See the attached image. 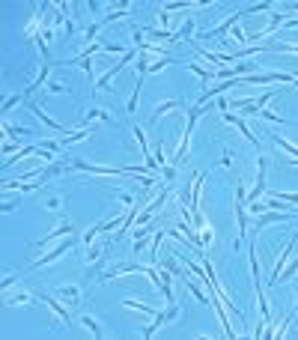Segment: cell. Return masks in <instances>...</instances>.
<instances>
[{
    "mask_svg": "<svg viewBox=\"0 0 298 340\" xmlns=\"http://www.w3.org/2000/svg\"><path fill=\"white\" fill-rule=\"evenodd\" d=\"M158 18H161V24H164V27H170V12H167V9H161V12H158Z\"/></svg>",
    "mask_w": 298,
    "mask_h": 340,
    "instance_id": "f1b7e54d",
    "label": "cell"
},
{
    "mask_svg": "<svg viewBox=\"0 0 298 340\" xmlns=\"http://www.w3.org/2000/svg\"><path fill=\"white\" fill-rule=\"evenodd\" d=\"M99 30H102V24H90V27H87V33H84V42H87V45H93V39H96V33H99Z\"/></svg>",
    "mask_w": 298,
    "mask_h": 340,
    "instance_id": "7402d4cb",
    "label": "cell"
},
{
    "mask_svg": "<svg viewBox=\"0 0 298 340\" xmlns=\"http://www.w3.org/2000/svg\"><path fill=\"white\" fill-rule=\"evenodd\" d=\"M3 301H6V304H33V301H36V296H27V293H15V296H6Z\"/></svg>",
    "mask_w": 298,
    "mask_h": 340,
    "instance_id": "5bb4252c",
    "label": "cell"
},
{
    "mask_svg": "<svg viewBox=\"0 0 298 340\" xmlns=\"http://www.w3.org/2000/svg\"><path fill=\"white\" fill-rule=\"evenodd\" d=\"M260 117H262V120H268V123H274V126H277V123H283V117H277V114H271V111H265V108L260 111Z\"/></svg>",
    "mask_w": 298,
    "mask_h": 340,
    "instance_id": "cb8c5ba5",
    "label": "cell"
},
{
    "mask_svg": "<svg viewBox=\"0 0 298 340\" xmlns=\"http://www.w3.org/2000/svg\"><path fill=\"white\" fill-rule=\"evenodd\" d=\"M167 66H173V60H170V57H161V60H152V63H149V66H146V75H149V72H161V69H167Z\"/></svg>",
    "mask_w": 298,
    "mask_h": 340,
    "instance_id": "e0dca14e",
    "label": "cell"
},
{
    "mask_svg": "<svg viewBox=\"0 0 298 340\" xmlns=\"http://www.w3.org/2000/svg\"><path fill=\"white\" fill-rule=\"evenodd\" d=\"M21 99H24V96H12V99H6V102H3V111H9V108H15V105H18Z\"/></svg>",
    "mask_w": 298,
    "mask_h": 340,
    "instance_id": "4316f807",
    "label": "cell"
},
{
    "mask_svg": "<svg viewBox=\"0 0 298 340\" xmlns=\"http://www.w3.org/2000/svg\"><path fill=\"white\" fill-rule=\"evenodd\" d=\"M102 233H105V221H102V224H96V227H90V230L84 233V245H90V242H93L96 236H102Z\"/></svg>",
    "mask_w": 298,
    "mask_h": 340,
    "instance_id": "d6986e66",
    "label": "cell"
},
{
    "mask_svg": "<svg viewBox=\"0 0 298 340\" xmlns=\"http://www.w3.org/2000/svg\"><path fill=\"white\" fill-rule=\"evenodd\" d=\"M27 108H30V111H33V114H36V117H39V120H42V123L48 126V128H54V131H60L63 137H66V134H72V126H63V123H54V120H51V117H48V114H45V111H42V108H39L36 102H27Z\"/></svg>",
    "mask_w": 298,
    "mask_h": 340,
    "instance_id": "5b68a950",
    "label": "cell"
},
{
    "mask_svg": "<svg viewBox=\"0 0 298 340\" xmlns=\"http://www.w3.org/2000/svg\"><path fill=\"white\" fill-rule=\"evenodd\" d=\"M298 75H286V72H262V75H242L239 84H295Z\"/></svg>",
    "mask_w": 298,
    "mask_h": 340,
    "instance_id": "6da1fadb",
    "label": "cell"
},
{
    "mask_svg": "<svg viewBox=\"0 0 298 340\" xmlns=\"http://www.w3.org/2000/svg\"><path fill=\"white\" fill-rule=\"evenodd\" d=\"M182 278H185V275H182ZM185 284L191 287V293H194V298H197V301H209V296H206V290L200 287V281H194V278H185Z\"/></svg>",
    "mask_w": 298,
    "mask_h": 340,
    "instance_id": "4fadbf2b",
    "label": "cell"
},
{
    "mask_svg": "<svg viewBox=\"0 0 298 340\" xmlns=\"http://www.w3.org/2000/svg\"><path fill=\"white\" fill-rule=\"evenodd\" d=\"M274 143L283 146V149L289 152V158H298V146H295V143H289V140H283V137H274Z\"/></svg>",
    "mask_w": 298,
    "mask_h": 340,
    "instance_id": "ffe728a7",
    "label": "cell"
},
{
    "mask_svg": "<svg viewBox=\"0 0 298 340\" xmlns=\"http://www.w3.org/2000/svg\"><path fill=\"white\" fill-rule=\"evenodd\" d=\"M239 18H245V12H236V15H230V18H227V21H224L221 27H215V30H212L209 36H224V33H227V30H233V27L239 24Z\"/></svg>",
    "mask_w": 298,
    "mask_h": 340,
    "instance_id": "7c38bea8",
    "label": "cell"
},
{
    "mask_svg": "<svg viewBox=\"0 0 298 340\" xmlns=\"http://www.w3.org/2000/svg\"><path fill=\"white\" fill-rule=\"evenodd\" d=\"M179 313H182V307H179V304H176V301H170V304H167V310H164V313H158V316H155V319H152V322H149V325H146V328H143V334H146V337H149V334H155V331H158V328H161V325H164V322H170V319H176V316H179Z\"/></svg>",
    "mask_w": 298,
    "mask_h": 340,
    "instance_id": "3957f363",
    "label": "cell"
},
{
    "mask_svg": "<svg viewBox=\"0 0 298 340\" xmlns=\"http://www.w3.org/2000/svg\"><path fill=\"white\" fill-rule=\"evenodd\" d=\"M155 161H158V167H164V149H161V143H155Z\"/></svg>",
    "mask_w": 298,
    "mask_h": 340,
    "instance_id": "83f0119b",
    "label": "cell"
},
{
    "mask_svg": "<svg viewBox=\"0 0 298 340\" xmlns=\"http://www.w3.org/2000/svg\"><path fill=\"white\" fill-rule=\"evenodd\" d=\"M60 296H63V298H69V301H74V298H78V287H63V290H60Z\"/></svg>",
    "mask_w": 298,
    "mask_h": 340,
    "instance_id": "603a6c76",
    "label": "cell"
},
{
    "mask_svg": "<svg viewBox=\"0 0 298 340\" xmlns=\"http://www.w3.org/2000/svg\"><path fill=\"white\" fill-rule=\"evenodd\" d=\"M224 120H227V123H233V126H236V128H239V131H242L248 140H251V146H257V143H260V140H257V134L251 131V126H248L242 117H236V114H230V111H227V114H224Z\"/></svg>",
    "mask_w": 298,
    "mask_h": 340,
    "instance_id": "ba28073f",
    "label": "cell"
},
{
    "mask_svg": "<svg viewBox=\"0 0 298 340\" xmlns=\"http://www.w3.org/2000/svg\"><path fill=\"white\" fill-rule=\"evenodd\" d=\"M268 99H274V96H271V93H265V96H260V99H257V108H265V105H268Z\"/></svg>",
    "mask_w": 298,
    "mask_h": 340,
    "instance_id": "f546056e",
    "label": "cell"
},
{
    "mask_svg": "<svg viewBox=\"0 0 298 340\" xmlns=\"http://www.w3.org/2000/svg\"><path fill=\"white\" fill-rule=\"evenodd\" d=\"M295 87H298V78H295Z\"/></svg>",
    "mask_w": 298,
    "mask_h": 340,
    "instance_id": "d6a6232c",
    "label": "cell"
},
{
    "mask_svg": "<svg viewBox=\"0 0 298 340\" xmlns=\"http://www.w3.org/2000/svg\"><path fill=\"white\" fill-rule=\"evenodd\" d=\"M99 254H102L99 248H90V254H87V260H99Z\"/></svg>",
    "mask_w": 298,
    "mask_h": 340,
    "instance_id": "1f68e13d",
    "label": "cell"
},
{
    "mask_svg": "<svg viewBox=\"0 0 298 340\" xmlns=\"http://www.w3.org/2000/svg\"><path fill=\"white\" fill-rule=\"evenodd\" d=\"M134 54H137V51H128V54H122V57H119V60H116V63H113V66H111V69H108V72H105V75H102V78L96 81V90H105V87H111L113 75H116L119 69H125V66H128V63L134 60Z\"/></svg>",
    "mask_w": 298,
    "mask_h": 340,
    "instance_id": "7a4b0ae2",
    "label": "cell"
},
{
    "mask_svg": "<svg viewBox=\"0 0 298 340\" xmlns=\"http://www.w3.org/2000/svg\"><path fill=\"white\" fill-rule=\"evenodd\" d=\"M286 221H289V212H274V209H265V212L257 218V227H254V230L260 233V230H265L268 224H286Z\"/></svg>",
    "mask_w": 298,
    "mask_h": 340,
    "instance_id": "8992f818",
    "label": "cell"
},
{
    "mask_svg": "<svg viewBox=\"0 0 298 340\" xmlns=\"http://www.w3.org/2000/svg\"><path fill=\"white\" fill-rule=\"evenodd\" d=\"M48 90H51V93H63L66 87H63V84H48Z\"/></svg>",
    "mask_w": 298,
    "mask_h": 340,
    "instance_id": "4dcf8cb0",
    "label": "cell"
},
{
    "mask_svg": "<svg viewBox=\"0 0 298 340\" xmlns=\"http://www.w3.org/2000/svg\"><path fill=\"white\" fill-rule=\"evenodd\" d=\"M69 233H72V224H63V227L51 230V233H48V236H45L42 242H36V248H48V245H51V242H54L57 236H69Z\"/></svg>",
    "mask_w": 298,
    "mask_h": 340,
    "instance_id": "8fae6325",
    "label": "cell"
},
{
    "mask_svg": "<svg viewBox=\"0 0 298 340\" xmlns=\"http://www.w3.org/2000/svg\"><path fill=\"white\" fill-rule=\"evenodd\" d=\"M179 108H182V99H167L164 105H158V108L152 111V123H158L164 114H170V111H179Z\"/></svg>",
    "mask_w": 298,
    "mask_h": 340,
    "instance_id": "9c48e42d",
    "label": "cell"
},
{
    "mask_svg": "<svg viewBox=\"0 0 298 340\" xmlns=\"http://www.w3.org/2000/svg\"><path fill=\"white\" fill-rule=\"evenodd\" d=\"M161 176H164L167 182H170V179L176 176V170H173V164H164V167H161Z\"/></svg>",
    "mask_w": 298,
    "mask_h": 340,
    "instance_id": "484cf974",
    "label": "cell"
},
{
    "mask_svg": "<svg viewBox=\"0 0 298 340\" xmlns=\"http://www.w3.org/2000/svg\"><path fill=\"white\" fill-rule=\"evenodd\" d=\"M191 33H194V21L188 18V21L182 24V39H191Z\"/></svg>",
    "mask_w": 298,
    "mask_h": 340,
    "instance_id": "d4e9b609",
    "label": "cell"
},
{
    "mask_svg": "<svg viewBox=\"0 0 298 340\" xmlns=\"http://www.w3.org/2000/svg\"><path fill=\"white\" fill-rule=\"evenodd\" d=\"M292 245H295V239H289L286 242V248H283V254L277 257V263H274V272H271V278H268V284L274 287L277 284V278H280V272L286 269V263H289V257H292Z\"/></svg>",
    "mask_w": 298,
    "mask_h": 340,
    "instance_id": "52a82bcc",
    "label": "cell"
},
{
    "mask_svg": "<svg viewBox=\"0 0 298 340\" xmlns=\"http://www.w3.org/2000/svg\"><path fill=\"white\" fill-rule=\"evenodd\" d=\"M39 298H42V301H45V304H48V307H51V310H54V313H57V316H60L63 322H72L69 310H66V307H63V304H60V301H57L54 296H39Z\"/></svg>",
    "mask_w": 298,
    "mask_h": 340,
    "instance_id": "30bf717a",
    "label": "cell"
},
{
    "mask_svg": "<svg viewBox=\"0 0 298 340\" xmlns=\"http://www.w3.org/2000/svg\"><path fill=\"white\" fill-rule=\"evenodd\" d=\"M236 108H239L242 114H260V108H257V102H236Z\"/></svg>",
    "mask_w": 298,
    "mask_h": 340,
    "instance_id": "44dd1931",
    "label": "cell"
},
{
    "mask_svg": "<svg viewBox=\"0 0 298 340\" xmlns=\"http://www.w3.org/2000/svg\"><path fill=\"white\" fill-rule=\"evenodd\" d=\"M81 322H84V328H87L93 337H102V325H99L93 316H87V313H84V316H81Z\"/></svg>",
    "mask_w": 298,
    "mask_h": 340,
    "instance_id": "2e32d148",
    "label": "cell"
},
{
    "mask_svg": "<svg viewBox=\"0 0 298 340\" xmlns=\"http://www.w3.org/2000/svg\"><path fill=\"white\" fill-rule=\"evenodd\" d=\"M122 304H125V307H131V310H140V313H155L149 304H143V301H134V298H125Z\"/></svg>",
    "mask_w": 298,
    "mask_h": 340,
    "instance_id": "ac0fdd59",
    "label": "cell"
},
{
    "mask_svg": "<svg viewBox=\"0 0 298 340\" xmlns=\"http://www.w3.org/2000/svg\"><path fill=\"white\" fill-rule=\"evenodd\" d=\"M72 248H74V239H66V242H60V248H54V251H48V254H45V257H39V260H36V263L30 266V269H42V266H48V263H54V260H60V257H63V254H66V251H72Z\"/></svg>",
    "mask_w": 298,
    "mask_h": 340,
    "instance_id": "277c9868",
    "label": "cell"
},
{
    "mask_svg": "<svg viewBox=\"0 0 298 340\" xmlns=\"http://www.w3.org/2000/svg\"><path fill=\"white\" fill-rule=\"evenodd\" d=\"M268 51H283V54H298V42H271Z\"/></svg>",
    "mask_w": 298,
    "mask_h": 340,
    "instance_id": "9a60e30c",
    "label": "cell"
}]
</instances>
